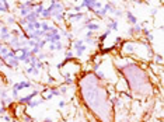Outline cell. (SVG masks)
<instances>
[{
    "label": "cell",
    "mask_w": 164,
    "mask_h": 122,
    "mask_svg": "<svg viewBox=\"0 0 164 122\" xmlns=\"http://www.w3.org/2000/svg\"><path fill=\"white\" fill-rule=\"evenodd\" d=\"M79 82V93L91 116L100 122H114V110L109 103L107 84L98 82L91 72H83Z\"/></svg>",
    "instance_id": "cell-1"
},
{
    "label": "cell",
    "mask_w": 164,
    "mask_h": 122,
    "mask_svg": "<svg viewBox=\"0 0 164 122\" xmlns=\"http://www.w3.org/2000/svg\"><path fill=\"white\" fill-rule=\"evenodd\" d=\"M118 73L125 77L129 93H132L131 95L133 98L146 100L156 91V87L153 86L152 80L149 77V73H147V66L146 65L137 63V62H135L132 59L122 67Z\"/></svg>",
    "instance_id": "cell-2"
},
{
    "label": "cell",
    "mask_w": 164,
    "mask_h": 122,
    "mask_svg": "<svg viewBox=\"0 0 164 122\" xmlns=\"http://www.w3.org/2000/svg\"><path fill=\"white\" fill-rule=\"evenodd\" d=\"M28 89H38L36 84L32 82V80H21V82H15L11 84V90H10V94L11 97L17 101V98L20 97V91L23 90H28Z\"/></svg>",
    "instance_id": "cell-3"
},
{
    "label": "cell",
    "mask_w": 164,
    "mask_h": 122,
    "mask_svg": "<svg viewBox=\"0 0 164 122\" xmlns=\"http://www.w3.org/2000/svg\"><path fill=\"white\" fill-rule=\"evenodd\" d=\"M83 28H84L86 31H91V32H95L97 34L98 31H101V23H100V20H93V21H90L88 24H86V25H83Z\"/></svg>",
    "instance_id": "cell-4"
},
{
    "label": "cell",
    "mask_w": 164,
    "mask_h": 122,
    "mask_svg": "<svg viewBox=\"0 0 164 122\" xmlns=\"http://www.w3.org/2000/svg\"><path fill=\"white\" fill-rule=\"evenodd\" d=\"M2 21H3V24H6L7 27H15L17 25V17H15V14H6L2 19Z\"/></svg>",
    "instance_id": "cell-5"
},
{
    "label": "cell",
    "mask_w": 164,
    "mask_h": 122,
    "mask_svg": "<svg viewBox=\"0 0 164 122\" xmlns=\"http://www.w3.org/2000/svg\"><path fill=\"white\" fill-rule=\"evenodd\" d=\"M118 28H119V20L114 19V17L107 19V28L105 30H109L112 32V31H118Z\"/></svg>",
    "instance_id": "cell-6"
},
{
    "label": "cell",
    "mask_w": 164,
    "mask_h": 122,
    "mask_svg": "<svg viewBox=\"0 0 164 122\" xmlns=\"http://www.w3.org/2000/svg\"><path fill=\"white\" fill-rule=\"evenodd\" d=\"M10 10H11V3L7 0H0V15L10 14Z\"/></svg>",
    "instance_id": "cell-7"
},
{
    "label": "cell",
    "mask_w": 164,
    "mask_h": 122,
    "mask_svg": "<svg viewBox=\"0 0 164 122\" xmlns=\"http://www.w3.org/2000/svg\"><path fill=\"white\" fill-rule=\"evenodd\" d=\"M124 14H125V19H126L128 24L131 25V27H133V25L139 24V23H137V19H136V15H135L131 11V10H128V11H125Z\"/></svg>",
    "instance_id": "cell-8"
},
{
    "label": "cell",
    "mask_w": 164,
    "mask_h": 122,
    "mask_svg": "<svg viewBox=\"0 0 164 122\" xmlns=\"http://www.w3.org/2000/svg\"><path fill=\"white\" fill-rule=\"evenodd\" d=\"M44 104V100L41 97H35L34 100H31L30 103L25 105L27 107V110H32V108H36V107H40V105H42Z\"/></svg>",
    "instance_id": "cell-9"
},
{
    "label": "cell",
    "mask_w": 164,
    "mask_h": 122,
    "mask_svg": "<svg viewBox=\"0 0 164 122\" xmlns=\"http://www.w3.org/2000/svg\"><path fill=\"white\" fill-rule=\"evenodd\" d=\"M40 72L41 70L36 69L35 65H28L27 69H25V73H27L30 77H40Z\"/></svg>",
    "instance_id": "cell-10"
},
{
    "label": "cell",
    "mask_w": 164,
    "mask_h": 122,
    "mask_svg": "<svg viewBox=\"0 0 164 122\" xmlns=\"http://www.w3.org/2000/svg\"><path fill=\"white\" fill-rule=\"evenodd\" d=\"M48 49H49V52H59L62 49H65V44H63V41L55 42V44H48Z\"/></svg>",
    "instance_id": "cell-11"
},
{
    "label": "cell",
    "mask_w": 164,
    "mask_h": 122,
    "mask_svg": "<svg viewBox=\"0 0 164 122\" xmlns=\"http://www.w3.org/2000/svg\"><path fill=\"white\" fill-rule=\"evenodd\" d=\"M103 7H104V10H105V11L108 13L109 15H112V13H114V10H115L116 4L114 3V2H105Z\"/></svg>",
    "instance_id": "cell-12"
},
{
    "label": "cell",
    "mask_w": 164,
    "mask_h": 122,
    "mask_svg": "<svg viewBox=\"0 0 164 122\" xmlns=\"http://www.w3.org/2000/svg\"><path fill=\"white\" fill-rule=\"evenodd\" d=\"M70 59H74V53H73V51L70 48H66V49H65V58H63V61H70Z\"/></svg>",
    "instance_id": "cell-13"
},
{
    "label": "cell",
    "mask_w": 164,
    "mask_h": 122,
    "mask_svg": "<svg viewBox=\"0 0 164 122\" xmlns=\"http://www.w3.org/2000/svg\"><path fill=\"white\" fill-rule=\"evenodd\" d=\"M20 121H21V122H35V119H34L32 116H30L28 114H25V115L23 116V118L20 119Z\"/></svg>",
    "instance_id": "cell-14"
},
{
    "label": "cell",
    "mask_w": 164,
    "mask_h": 122,
    "mask_svg": "<svg viewBox=\"0 0 164 122\" xmlns=\"http://www.w3.org/2000/svg\"><path fill=\"white\" fill-rule=\"evenodd\" d=\"M58 107H59V110H63V108H66L67 107V101L65 100V98H62V100L58 103Z\"/></svg>",
    "instance_id": "cell-15"
},
{
    "label": "cell",
    "mask_w": 164,
    "mask_h": 122,
    "mask_svg": "<svg viewBox=\"0 0 164 122\" xmlns=\"http://www.w3.org/2000/svg\"><path fill=\"white\" fill-rule=\"evenodd\" d=\"M90 122H100V121H98V119H95V118H91Z\"/></svg>",
    "instance_id": "cell-16"
}]
</instances>
